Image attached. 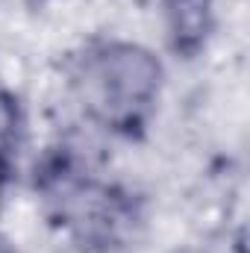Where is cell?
Listing matches in <instances>:
<instances>
[{"label":"cell","instance_id":"obj_3","mask_svg":"<svg viewBox=\"0 0 250 253\" xmlns=\"http://www.w3.org/2000/svg\"><path fill=\"white\" fill-rule=\"evenodd\" d=\"M12 132H15V112H12V103L6 97H0V153L6 150V144L12 141Z\"/></svg>","mask_w":250,"mask_h":253},{"label":"cell","instance_id":"obj_1","mask_svg":"<svg viewBox=\"0 0 250 253\" xmlns=\"http://www.w3.org/2000/svg\"><path fill=\"white\" fill-rule=\"evenodd\" d=\"M156 85L159 65L150 53L132 44H115L91 56L80 77L83 103L106 121L135 115L156 94Z\"/></svg>","mask_w":250,"mask_h":253},{"label":"cell","instance_id":"obj_2","mask_svg":"<svg viewBox=\"0 0 250 253\" xmlns=\"http://www.w3.org/2000/svg\"><path fill=\"white\" fill-rule=\"evenodd\" d=\"M209 21V0H171V24L174 36L183 44H194Z\"/></svg>","mask_w":250,"mask_h":253}]
</instances>
